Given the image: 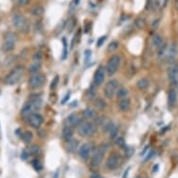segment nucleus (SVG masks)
<instances>
[{
    "instance_id": "nucleus-29",
    "label": "nucleus",
    "mask_w": 178,
    "mask_h": 178,
    "mask_svg": "<svg viewBox=\"0 0 178 178\" xmlns=\"http://www.w3.org/2000/svg\"><path fill=\"white\" fill-rule=\"evenodd\" d=\"M40 69V64L38 63H35L34 64H32L31 66H30V71L33 73H37L38 72V70Z\"/></svg>"
},
{
    "instance_id": "nucleus-26",
    "label": "nucleus",
    "mask_w": 178,
    "mask_h": 178,
    "mask_svg": "<svg viewBox=\"0 0 178 178\" xmlns=\"http://www.w3.org/2000/svg\"><path fill=\"white\" fill-rule=\"evenodd\" d=\"M108 133H109V135H110L111 138H115L119 133V127L115 124H113V126L111 127V129L109 130Z\"/></svg>"
},
{
    "instance_id": "nucleus-2",
    "label": "nucleus",
    "mask_w": 178,
    "mask_h": 178,
    "mask_svg": "<svg viewBox=\"0 0 178 178\" xmlns=\"http://www.w3.org/2000/svg\"><path fill=\"white\" fill-rule=\"evenodd\" d=\"M12 24L20 32H23V33L28 32L30 27L28 20L25 18L23 15L20 13H16L12 16Z\"/></svg>"
},
{
    "instance_id": "nucleus-11",
    "label": "nucleus",
    "mask_w": 178,
    "mask_h": 178,
    "mask_svg": "<svg viewBox=\"0 0 178 178\" xmlns=\"http://www.w3.org/2000/svg\"><path fill=\"white\" fill-rule=\"evenodd\" d=\"M168 75H169V79L172 84L174 86H178V64H172L169 71H168Z\"/></svg>"
},
{
    "instance_id": "nucleus-42",
    "label": "nucleus",
    "mask_w": 178,
    "mask_h": 178,
    "mask_svg": "<svg viewBox=\"0 0 178 178\" xmlns=\"http://www.w3.org/2000/svg\"><path fill=\"white\" fill-rule=\"evenodd\" d=\"M0 93H1V91H0Z\"/></svg>"
},
{
    "instance_id": "nucleus-20",
    "label": "nucleus",
    "mask_w": 178,
    "mask_h": 178,
    "mask_svg": "<svg viewBox=\"0 0 178 178\" xmlns=\"http://www.w3.org/2000/svg\"><path fill=\"white\" fill-rule=\"evenodd\" d=\"M116 95H117V97L120 100L125 99V98H127V96L129 95V90L127 88L121 87V88L118 89V90H117V93H116Z\"/></svg>"
},
{
    "instance_id": "nucleus-22",
    "label": "nucleus",
    "mask_w": 178,
    "mask_h": 178,
    "mask_svg": "<svg viewBox=\"0 0 178 178\" xmlns=\"http://www.w3.org/2000/svg\"><path fill=\"white\" fill-rule=\"evenodd\" d=\"M148 80L146 78H140L138 81H137V87H138L140 90H146L147 87H148Z\"/></svg>"
},
{
    "instance_id": "nucleus-27",
    "label": "nucleus",
    "mask_w": 178,
    "mask_h": 178,
    "mask_svg": "<svg viewBox=\"0 0 178 178\" xmlns=\"http://www.w3.org/2000/svg\"><path fill=\"white\" fill-rule=\"evenodd\" d=\"M175 55H176V47L175 46H172L171 49L168 52V59H169V61H172L174 59Z\"/></svg>"
},
{
    "instance_id": "nucleus-14",
    "label": "nucleus",
    "mask_w": 178,
    "mask_h": 178,
    "mask_svg": "<svg viewBox=\"0 0 178 178\" xmlns=\"http://www.w3.org/2000/svg\"><path fill=\"white\" fill-rule=\"evenodd\" d=\"M90 152H91V146L90 144L86 143L80 146L78 149V155L80 157V159L87 160L90 155Z\"/></svg>"
},
{
    "instance_id": "nucleus-33",
    "label": "nucleus",
    "mask_w": 178,
    "mask_h": 178,
    "mask_svg": "<svg viewBox=\"0 0 178 178\" xmlns=\"http://www.w3.org/2000/svg\"><path fill=\"white\" fill-rule=\"evenodd\" d=\"M106 35H103V37H101L98 40H97V47H101L102 45L105 43V41L106 40Z\"/></svg>"
},
{
    "instance_id": "nucleus-35",
    "label": "nucleus",
    "mask_w": 178,
    "mask_h": 178,
    "mask_svg": "<svg viewBox=\"0 0 178 178\" xmlns=\"http://www.w3.org/2000/svg\"><path fill=\"white\" fill-rule=\"evenodd\" d=\"M40 60H41V53H40V52H37V53L34 55V61H35V63H38V64H39Z\"/></svg>"
},
{
    "instance_id": "nucleus-19",
    "label": "nucleus",
    "mask_w": 178,
    "mask_h": 178,
    "mask_svg": "<svg viewBox=\"0 0 178 178\" xmlns=\"http://www.w3.org/2000/svg\"><path fill=\"white\" fill-rule=\"evenodd\" d=\"M62 135H63V138L65 141H68L69 139L72 138V136H73V129L71 128V127L64 126L63 129V131H62Z\"/></svg>"
},
{
    "instance_id": "nucleus-23",
    "label": "nucleus",
    "mask_w": 178,
    "mask_h": 178,
    "mask_svg": "<svg viewBox=\"0 0 178 178\" xmlns=\"http://www.w3.org/2000/svg\"><path fill=\"white\" fill-rule=\"evenodd\" d=\"M152 42H153L154 46H156L157 48H160L163 45V40H162L161 37L159 35H155L153 37V39H152Z\"/></svg>"
},
{
    "instance_id": "nucleus-21",
    "label": "nucleus",
    "mask_w": 178,
    "mask_h": 178,
    "mask_svg": "<svg viewBox=\"0 0 178 178\" xmlns=\"http://www.w3.org/2000/svg\"><path fill=\"white\" fill-rule=\"evenodd\" d=\"M22 139L23 141L24 142L25 144H29L30 142H31L33 140V134H32V131H25V133L22 135Z\"/></svg>"
},
{
    "instance_id": "nucleus-18",
    "label": "nucleus",
    "mask_w": 178,
    "mask_h": 178,
    "mask_svg": "<svg viewBox=\"0 0 178 178\" xmlns=\"http://www.w3.org/2000/svg\"><path fill=\"white\" fill-rule=\"evenodd\" d=\"M177 100V94L176 91L174 90H171L169 91V94H168V105H169L170 107H172Z\"/></svg>"
},
{
    "instance_id": "nucleus-39",
    "label": "nucleus",
    "mask_w": 178,
    "mask_h": 178,
    "mask_svg": "<svg viewBox=\"0 0 178 178\" xmlns=\"http://www.w3.org/2000/svg\"><path fill=\"white\" fill-rule=\"evenodd\" d=\"M31 151L33 152V153L37 154V152L39 151V148H38V146H32V148H31Z\"/></svg>"
},
{
    "instance_id": "nucleus-25",
    "label": "nucleus",
    "mask_w": 178,
    "mask_h": 178,
    "mask_svg": "<svg viewBox=\"0 0 178 178\" xmlns=\"http://www.w3.org/2000/svg\"><path fill=\"white\" fill-rule=\"evenodd\" d=\"M95 116V112L93 109H85L83 112V117L85 119H93Z\"/></svg>"
},
{
    "instance_id": "nucleus-12",
    "label": "nucleus",
    "mask_w": 178,
    "mask_h": 178,
    "mask_svg": "<svg viewBox=\"0 0 178 178\" xmlns=\"http://www.w3.org/2000/svg\"><path fill=\"white\" fill-rule=\"evenodd\" d=\"M105 69L104 66H99V68L95 71V74H94V84L96 86H100L104 83L105 78Z\"/></svg>"
},
{
    "instance_id": "nucleus-10",
    "label": "nucleus",
    "mask_w": 178,
    "mask_h": 178,
    "mask_svg": "<svg viewBox=\"0 0 178 178\" xmlns=\"http://www.w3.org/2000/svg\"><path fill=\"white\" fill-rule=\"evenodd\" d=\"M28 122L31 127L37 129L43 123V117L39 113H35L34 112L33 114L28 117Z\"/></svg>"
},
{
    "instance_id": "nucleus-7",
    "label": "nucleus",
    "mask_w": 178,
    "mask_h": 178,
    "mask_svg": "<svg viewBox=\"0 0 178 178\" xmlns=\"http://www.w3.org/2000/svg\"><path fill=\"white\" fill-rule=\"evenodd\" d=\"M119 89V82L118 80L116 79H110L107 83L105 84V89H104V94L105 96V98L111 99L113 98L117 90Z\"/></svg>"
},
{
    "instance_id": "nucleus-13",
    "label": "nucleus",
    "mask_w": 178,
    "mask_h": 178,
    "mask_svg": "<svg viewBox=\"0 0 178 178\" xmlns=\"http://www.w3.org/2000/svg\"><path fill=\"white\" fill-rule=\"evenodd\" d=\"M81 122V119H79V117L77 113H73L69 115L66 119L64 120V123H65V126H68V127H74V126H78Z\"/></svg>"
},
{
    "instance_id": "nucleus-6",
    "label": "nucleus",
    "mask_w": 178,
    "mask_h": 178,
    "mask_svg": "<svg viewBox=\"0 0 178 178\" xmlns=\"http://www.w3.org/2000/svg\"><path fill=\"white\" fill-rule=\"evenodd\" d=\"M45 81H46V78L45 76L41 73H34L31 77L29 78L28 80V84H29V87L35 90V89H39L41 88L42 86L45 84Z\"/></svg>"
},
{
    "instance_id": "nucleus-4",
    "label": "nucleus",
    "mask_w": 178,
    "mask_h": 178,
    "mask_svg": "<svg viewBox=\"0 0 178 178\" xmlns=\"http://www.w3.org/2000/svg\"><path fill=\"white\" fill-rule=\"evenodd\" d=\"M120 63H121V58H120L119 55H118V54L112 55L109 58L107 64H106V66H105L106 74H107L109 77L115 75L117 71H118Z\"/></svg>"
},
{
    "instance_id": "nucleus-5",
    "label": "nucleus",
    "mask_w": 178,
    "mask_h": 178,
    "mask_svg": "<svg viewBox=\"0 0 178 178\" xmlns=\"http://www.w3.org/2000/svg\"><path fill=\"white\" fill-rule=\"evenodd\" d=\"M107 145H101L98 149L95 151V153L93 154V158H91V165L93 167H98L100 166V164L102 163V161H103L104 158H105V155L106 153V151H107Z\"/></svg>"
},
{
    "instance_id": "nucleus-30",
    "label": "nucleus",
    "mask_w": 178,
    "mask_h": 178,
    "mask_svg": "<svg viewBox=\"0 0 178 178\" xmlns=\"http://www.w3.org/2000/svg\"><path fill=\"white\" fill-rule=\"evenodd\" d=\"M118 47H119V44H118V42L114 41V42H112V43H110V44H109V46H108L107 49L109 50V52H113V50H115V49H118Z\"/></svg>"
},
{
    "instance_id": "nucleus-1",
    "label": "nucleus",
    "mask_w": 178,
    "mask_h": 178,
    "mask_svg": "<svg viewBox=\"0 0 178 178\" xmlns=\"http://www.w3.org/2000/svg\"><path fill=\"white\" fill-rule=\"evenodd\" d=\"M23 75H24V68L23 66L19 65V66L14 67L6 77V78H5V83L9 86L17 84L22 79Z\"/></svg>"
},
{
    "instance_id": "nucleus-32",
    "label": "nucleus",
    "mask_w": 178,
    "mask_h": 178,
    "mask_svg": "<svg viewBox=\"0 0 178 178\" xmlns=\"http://www.w3.org/2000/svg\"><path fill=\"white\" fill-rule=\"evenodd\" d=\"M13 1L16 4L20 5V6H26L30 0H13Z\"/></svg>"
},
{
    "instance_id": "nucleus-24",
    "label": "nucleus",
    "mask_w": 178,
    "mask_h": 178,
    "mask_svg": "<svg viewBox=\"0 0 178 178\" xmlns=\"http://www.w3.org/2000/svg\"><path fill=\"white\" fill-rule=\"evenodd\" d=\"M31 12H32V14L34 15V16H41V15L43 14V12H44V9H43V8L42 7H34L33 8H32V11H31Z\"/></svg>"
},
{
    "instance_id": "nucleus-31",
    "label": "nucleus",
    "mask_w": 178,
    "mask_h": 178,
    "mask_svg": "<svg viewBox=\"0 0 178 178\" xmlns=\"http://www.w3.org/2000/svg\"><path fill=\"white\" fill-rule=\"evenodd\" d=\"M116 144L118 145L119 146H120V147H125V146H126L125 141H124V139L122 138V137H119V138H117Z\"/></svg>"
},
{
    "instance_id": "nucleus-34",
    "label": "nucleus",
    "mask_w": 178,
    "mask_h": 178,
    "mask_svg": "<svg viewBox=\"0 0 178 178\" xmlns=\"http://www.w3.org/2000/svg\"><path fill=\"white\" fill-rule=\"evenodd\" d=\"M63 42H64V53H63V60H64L66 58L67 56V50H66V41H65V38L63 39Z\"/></svg>"
},
{
    "instance_id": "nucleus-3",
    "label": "nucleus",
    "mask_w": 178,
    "mask_h": 178,
    "mask_svg": "<svg viewBox=\"0 0 178 178\" xmlns=\"http://www.w3.org/2000/svg\"><path fill=\"white\" fill-rule=\"evenodd\" d=\"M96 130H97L96 125L91 121H81L78 126V134L83 137L94 134Z\"/></svg>"
},
{
    "instance_id": "nucleus-9",
    "label": "nucleus",
    "mask_w": 178,
    "mask_h": 178,
    "mask_svg": "<svg viewBox=\"0 0 178 178\" xmlns=\"http://www.w3.org/2000/svg\"><path fill=\"white\" fill-rule=\"evenodd\" d=\"M15 42H16V35L13 33L9 32L6 35L4 40V43L2 45V49L4 52H8L12 50L15 47Z\"/></svg>"
},
{
    "instance_id": "nucleus-8",
    "label": "nucleus",
    "mask_w": 178,
    "mask_h": 178,
    "mask_svg": "<svg viewBox=\"0 0 178 178\" xmlns=\"http://www.w3.org/2000/svg\"><path fill=\"white\" fill-rule=\"evenodd\" d=\"M122 162V159H121V156L119 154L114 153L111 156L108 157V159L105 161V167L106 169L109 171H114L116 169H118L119 165Z\"/></svg>"
},
{
    "instance_id": "nucleus-36",
    "label": "nucleus",
    "mask_w": 178,
    "mask_h": 178,
    "mask_svg": "<svg viewBox=\"0 0 178 178\" xmlns=\"http://www.w3.org/2000/svg\"><path fill=\"white\" fill-rule=\"evenodd\" d=\"M135 23L137 24V26H138L139 28H142V27L144 26V21L142 19H137Z\"/></svg>"
},
{
    "instance_id": "nucleus-16",
    "label": "nucleus",
    "mask_w": 178,
    "mask_h": 178,
    "mask_svg": "<svg viewBox=\"0 0 178 178\" xmlns=\"http://www.w3.org/2000/svg\"><path fill=\"white\" fill-rule=\"evenodd\" d=\"M35 108V106L32 103H29L27 105H25L23 107L21 114H22L23 117H24V118H28L30 115L34 113V109Z\"/></svg>"
},
{
    "instance_id": "nucleus-37",
    "label": "nucleus",
    "mask_w": 178,
    "mask_h": 178,
    "mask_svg": "<svg viewBox=\"0 0 178 178\" xmlns=\"http://www.w3.org/2000/svg\"><path fill=\"white\" fill-rule=\"evenodd\" d=\"M21 159L23 160H26L28 159V153L25 150H23L22 154H21Z\"/></svg>"
},
{
    "instance_id": "nucleus-15",
    "label": "nucleus",
    "mask_w": 178,
    "mask_h": 178,
    "mask_svg": "<svg viewBox=\"0 0 178 178\" xmlns=\"http://www.w3.org/2000/svg\"><path fill=\"white\" fill-rule=\"evenodd\" d=\"M78 148V141L77 139L71 138L66 141V149L70 153H74Z\"/></svg>"
},
{
    "instance_id": "nucleus-40",
    "label": "nucleus",
    "mask_w": 178,
    "mask_h": 178,
    "mask_svg": "<svg viewBox=\"0 0 178 178\" xmlns=\"http://www.w3.org/2000/svg\"><path fill=\"white\" fill-rule=\"evenodd\" d=\"M69 95H70V93H68L67 95H65V96H66V97H65L64 100H63V104H64L65 103V101H66V100H68L69 99Z\"/></svg>"
},
{
    "instance_id": "nucleus-41",
    "label": "nucleus",
    "mask_w": 178,
    "mask_h": 178,
    "mask_svg": "<svg viewBox=\"0 0 178 178\" xmlns=\"http://www.w3.org/2000/svg\"><path fill=\"white\" fill-rule=\"evenodd\" d=\"M0 136H1V131H0Z\"/></svg>"
},
{
    "instance_id": "nucleus-28",
    "label": "nucleus",
    "mask_w": 178,
    "mask_h": 178,
    "mask_svg": "<svg viewBox=\"0 0 178 178\" xmlns=\"http://www.w3.org/2000/svg\"><path fill=\"white\" fill-rule=\"evenodd\" d=\"M32 166L34 167V169L37 172H39L40 170L42 169V165H41V163H40V161L38 160H34L32 161Z\"/></svg>"
},
{
    "instance_id": "nucleus-17",
    "label": "nucleus",
    "mask_w": 178,
    "mask_h": 178,
    "mask_svg": "<svg viewBox=\"0 0 178 178\" xmlns=\"http://www.w3.org/2000/svg\"><path fill=\"white\" fill-rule=\"evenodd\" d=\"M130 106H131V101L129 98L121 99L119 103V108L120 111H122V112H126L127 110H129Z\"/></svg>"
},
{
    "instance_id": "nucleus-38",
    "label": "nucleus",
    "mask_w": 178,
    "mask_h": 178,
    "mask_svg": "<svg viewBox=\"0 0 178 178\" xmlns=\"http://www.w3.org/2000/svg\"><path fill=\"white\" fill-rule=\"evenodd\" d=\"M90 178H104L102 175H100L99 174H96V172H93V174H91Z\"/></svg>"
}]
</instances>
